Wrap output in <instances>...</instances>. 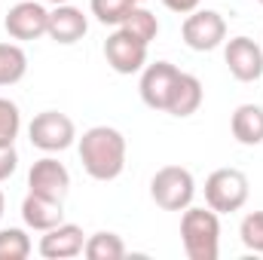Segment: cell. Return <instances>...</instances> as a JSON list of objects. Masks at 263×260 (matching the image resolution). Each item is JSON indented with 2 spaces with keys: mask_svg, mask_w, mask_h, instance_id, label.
Returning a JSON list of instances; mask_svg holds the SVG:
<instances>
[{
  "mask_svg": "<svg viewBox=\"0 0 263 260\" xmlns=\"http://www.w3.org/2000/svg\"><path fill=\"white\" fill-rule=\"evenodd\" d=\"M135 6H138V0H89L92 15L101 25H114V28H120L126 22V15H129Z\"/></svg>",
  "mask_w": 263,
  "mask_h": 260,
  "instance_id": "21",
  "label": "cell"
},
{
  "mask_svg": "<svg viewBox=\"0 0 263 260\" xmlns=\"http://www.w3.org/2000/svg\"><path fill=\"white\" fill-rule=\"evenodd\" d=\"M89 31V18L83 9L70 6V3H59L49 12V25H46V37L55 40L59 46H73L77 40H83Z\"/></svg>",
  "mask_w": 263,
  "mask_h": 260,
  "instance_id": "13",
  "label": "cell"
},
{
  "mask_svg": "<svg viewBox=\"0 0 263 260\" xmlns=\"http://www.w3.org/2000/svg\"><path fill=\"white\" fill-rule=\"evenodd\" d=\"M46 3H52V6H59V3H70V0H46Z\"/></svg>",
  "mask_w": 263,
  "mask_h": 260,
  "instance_id": "27",
  "label": "cell"
},
{
  "mask_svg": "<svg viewBox=\"0 0 263 260\" xmlns=\"http://www.w3.org/2000/svg\"><path fill=\"white\" fill-rule=\"evenodd\" d=\"M230 132L242 147L263 144V107L260 104H239L230 117Z\"/></svg>",
  "mask_w": 263,
  "mask_h": 260,
  "instance_id": "15",
  "label": "cell"
},
{
  "mask_svg": "<svg viewBox=\"0 0 263 260\" xmlns=\"http://www.w3.org/2000/svg\"><path fill=\"white\" fill-rule=\"evenodd\" d=\"M83 248H86V233L77 224H59V227L46 230L40 236V245H37V251L46 260L77 257V254H83Z\"/></svg>",
  "mask_w": 263,
  "mask_h": 260,
  "instance_id": "12",
  "label": "cell"
},
{
  "mask_svg": "<svg viewBox=\"0 0 263 260\" xmlns=\"http://www.w3.org/2000/svg\"><path fill=\"white\" fill-rule=\"evenodd\" d=\"M15 169H18V150H15V144L12 147H0V184L9 181L15 175Z\"/></svg>",
  "mask_w": 263,
  "mask_h": 260,
  "instance_id": "24",
  "label": "cell"
},
{
  "mask_svg": "<svg viewBox=\"0 0 263 260\" xmlns=\"http://www.w3.org/2000/svg\"><path fill=\"white\" fill-rule=\"evenodd\" d=\"M80 162L92 181H117L126 169V135L114 126H92L80 138Z\"/></svg>",
  "mask_w": 263,
  "mask_h": 260,
  "instance_id": "1",
  "label": "cell"
},
{
  "mask_svg": "<svg viewBox=\"0 0 263 260\" xmlns=\"http://www.w3.org/2000/svg\"><path fill=\"white\" fill-rule=\"evenodd\" d=\"M3 211H6V196H3V190H0V220H3Z\"/></svg>",
  "mask_w": 263,
  "mask_h": 260,
  "instance_id": "26",
  "label": "cell"
},
{
  "mask_svg": "<svg viewBox=\"0 0 263 260\" xmlns=\"http://www.w3.org/2000/svg\"><path fill=\"white\" fill-rule=\"evenodd\" d=\"M202 98H205V92H202L199 77L181 70V77H178V83H175V92H172V101H168V110H165V114L181 117V120H184V117H193L199 107H202Z\"/></svg>",
  "mask_w": 263,
  "mask_h": 260,
  "instance_id": "16",
  "label": "cell"
},
{
  "mask_svg": "<svg viewBox=\"0 0 263 260\" xmlns=\"http://www.w3.org/2000/svg\"><path fill=\"white\" fill-rule=\"evenodd\" d=\"M22 132V110L15 101L0 98V147H12Z\"/></svg>",
  "mask_w": 263,
  "mask_h": 260,
  "instance_id": "22",
  "label": "cell"
},
{
  "mask_svg": "<svg viewBox=\"0 0 263 260\" xmlns=\"http://www.w3.org/2000/svg\"><path fill=\"white\" fill-rule=\"evenodd\" d=\"M83 254L89 260H123L126 257V242H123V236H117L110 230H101V233L86 236Z\"/></svg>",
  "mask_w": 263,
  "mask_h": 260,
  "instance_id": "17",
  "label": "cell"
},
{
  "mask_svg": "<svg viewBox=\"0 0 263 260\" xmlns=\"http://www.w3.org/2000/svg\"><path fill=\"white\" fill-rule=\"evenodd\" d=\"M248 178L239 169H214L205 178V202L217 214H233L248 202Z\"/></svg>",
  "mask_w": 263,
  "mask_h": 260,
  "instance_id": "4",
  "label": "cell"
},
{
  "mask_svg": "<svg viewBox=\"0 0 263 260\" xmlns=\"http://www.w3.org/2000/svg\"><path fill=\"white\" fill-rule=\"evenodd\" d=\"M46 25H49V9L37 0H22L15 6H9L6 18H3V28L12 40H37L46 34Z\"/></svg>",
  "mask_w": 263,
  "mask_h": 260,
  "instance_id": "9",
  "label": "cell"
},
{
  "mask_svg": "<svg viewBox=\"0 0 263 260\" xmlns=\"http://www.w3.org/2000/svg\"><path fill=\"white\" fill-rule=\"evenodd\" d=\"M181 37L193 52H211L227 40V22L217 9H193L181 25Z\"/></svg>",
  "mask_w": 263,
  "mask_h": 260,
  "instance_id": "6",
  "label": "cell"
},
{
  "mask_svg": "<svg viewBox=\"0 0 263 260\" xmlns=\"http://www.w3.org/2000/svg\"><path fill=\"white\" fill-rule=\"evenodd\" d=\"M28 73V55L18 43H0V86H15Z\"/></svg>",
  "mask_w": 263,
  "mask_h": 260,
  "instance_id": "18",
  "label": "cell"
},
{
  "mask_svg": "<svg viewBox=\"0 0 263 260\" xmlns=\"http://www.w3.org/2000/svg\"><path fill=\"white\" fill-rule=\"evenodd\" d=\"M257 3H263V0H257Z\"/></svg>",
  "mask_w": 263,
  "mask_h": 260,
  "instance_id": "29",
  "label": "cell"
},
{
  "mask_svg": "<svg viewBox=\"0 0 263 260\" xmlns=\"http://www.w3.org/2000/svg\"><path fill=\"white\" fill-rule=\"evenodd\" d=\"M193 196H196V181L193 172L184 165H162L150 178V199L162 211H184L193 205Z\"/></svg>",
  "mask_w": 263,
  "mask_h": 260,
  "instance_id": "3",
  "label": "cell"
},
{
  "mask_svg": "<svg viewBox=\"0 0 263 260\" xmlns=\"http://www.w3.org/2000/svg\"><path fill=\"white\" fill-rule=\"evenodd\" d=\"M120 28H123V31H129L135 40H141V43H147V46H150V43L156 40V34H159V18H156L150 9H144V6L138 3L129 15H126V22H123Z\"/></svg>",
  "mask_w": 263,
  "mask_h": 260,
  "instance_id": "19",
  "label": "cell"
},
{
  "mask_svg": "<svg viewBox=\"0 0 263 260\" xmlns=\"http://www.w3.org/2000/svg\"><path fill=\"white\" fill-rule=\"evenodd\" d=\"M104 59H107V65L114 67L117 73H123V77L138 73V70H144V65H147V43L135 40L129 31L117 28L104 40Z\"/></svg>",
  "mask_w": 263,
  "mask_h": 260,
  "instance_id": "11",
  "label": "cell"
},
{
  "mask_svg": "<svg viewBox=\"0 0 263 260\" xmlns=\"http://www.w3.org/2000/svg\"><path fill=\"white\" fill-rule=\"evenodd\" d=\"M223 62H227L230 73H233L239 83H257L263 77V46L254 43L251 37L239 34V37L227 40Z\"/></svg>",
  "mask_w": 263,
  "mask_h": 260,
  "instance_id": "8",
  "label": "cell"
},
{
  "mask_svg": "<svg viewBox=\"0 0 263 260\" xmlns=\"http://www.w3.org/2000/svg\"><path fill=\"white\" fill-rule=\"evenodd\" d=\"M239 239L248 251L263 254V211H248L239 224Z\"/></svg>",
  "mask_w": 263,
  "mask_h": 260,
  "instance_id": "23",
  "label": "cell"
},
{
  "mask_svg": "<svg viewBox=\"0 0 263 260\" xmlns=\"http://www.w3.org/2000/svg\"><path fill=\"white\" fill-rule=\"evenodd\" d=\"M181 242L190 260H217L220 254V217L214 208H184Z\"/></svg>",
  "mask_w": 263,
  "mask_h": 260,
  "instance_id": "2",
  "label": "cell"
},
{
  "mask_svg": "<svg viewBox=\"0 0 263 260\" xmlns=\"http://www.w3.org/2000/svg\"><path fill=\"white\" fill-rule=\"evenodd\" d=\"M31 236L22 227H3L0 230V260H25L31 254Z\"/></svg>",
  "mask_w": 263,
  "mask_h": 260,
  "instance_id": "20",
  "label": "cell"
},
{
  "mask_svg": "<svg viewBox=\"0 0 263 260\" xmlns=\"http://www.w3.org/2000/svg\"><path fill=\"white\" fill-rule=\"evenodd\" d=\"M181 70L172 65V62H153V65H144L141 70V101L150 107V110H168V101H172V92H175V83H178Z\"/></svg>",
  "mask_w": 263,
  "mask_h": 260,
  "instance_id": "7",
  "label": "cell"
},
{
  "mask_svg": "<svg viewBox=\"0 0 263 260\" xmlns=\"http://www.w3.org/2000/svg\"><path fill=\"white\" fill-rule=\"evenodd\" d=\"M22 220L28 230H37V233H46L59 224H65V202H55V199H46V196L28 193L22 202Z\"/></svg>",
  "mask_w": 263,
  "mask_h": 260,
  "instance_id": "14",
  "label": "cell"
},
{
  "mask_svg": "<svg viewBox=\"0 0 263 260\" xmlns=\"http://www.w3.org/2000/svg\"><path fill=\"white\" fill-rule=\"evenodd\" d=\"M28 193L65 202V196L70 193V172L65 169V162H59L55 156L37 159L28 172Z\"/></svg>",
  "mask_w": 263,
  "mask_h": 260,
  "instance_id": "10",
  "label": "cell"
},
{
  "mask_svg": "<svg viewBox=\"0 0 263 260\" xmlns=\"http://www.w3.org/2000/svg\"><path fill=\"white\" fill-rule=\"evenodd\" d=\"M138 3H144V0H138Z\"/></svg>",
  "mask_w": 263,
  "mask_h": 260,
  "instance_id": "28",
  "label": "cell"
},
{
  "mask_svg": "<svg viewBox=\"0 0 263 260\" xmlns=\"http://www.w3.org/2000/svg\"><path fill=\"white\" fill-rule=\"evenodd\" d=\"M28 138L43 153H62V150H67L77 141V126L62 110H43V114H37L31 120Z\"/></svg>",
  "mask_w": 263,
  "mask_h": 260,
  "instance_id": "5",
  "label": "cell"
},
{
  "mask_svg": "<svg viewBox=\"0 0 263 260\" xmlns=\"http://www.w3.org/2000/svg\"><path fill=\"white\" fill-rule=\"evenodd\" d=\"M199 3L202 0H162V6L172 9V12H178V15H190L193 9H199Z\"/></svg>",
  "mask_w": 263,
  "mask_h": 260,
  "instance_id": "25",
  "label": "cell"
}]
</instances>
